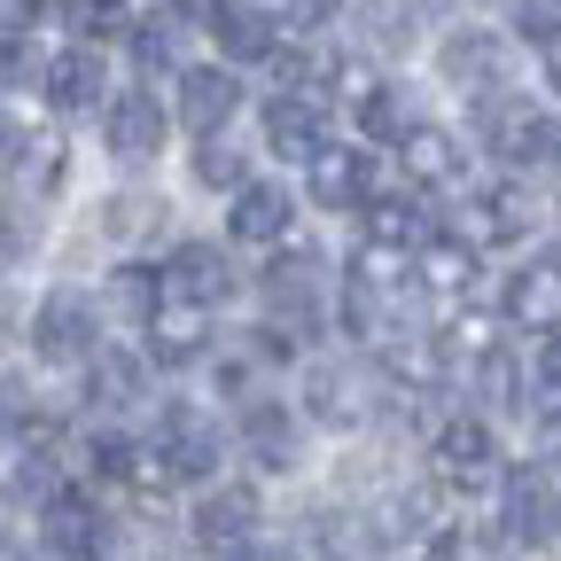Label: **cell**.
<instances>
[{
	"instance_id": "cell-26",
	"label": "cell",
	"mask_w": 561,
	"mask_h": 561,
	"mask_svg": "<svg viewBox=\"0 0 561 561\" xmlns=\"http://www.w3.org/2000/svg\"><path fill=\"white\" fill-rule=\"evenodd\" d=\"M421 280H430L437 297H476V250L468 242H421Z\"/></svg>"
},
{
	"instance_id": "cell-12",
	"label": "cell",
	"mask_w": 561,
	"mask_h": 561,
	"mask_svg": "<svg viewBox=\"0 0 561 561\" xmlns=\"http://www.w3.org/2000/svg\"><path fill=\"white\" fill-rule=\"evenodd\" d=\"M437 62H445V79H453V87H468V94H483V87H507V39H500V32H483V24L453 32Z\"/></svg>"
},
{
	"instance_id": "cell-46",
	"label": "cell",
	"mask_w": 561,
	"mask_h": 561,
	"mask_svg": "<svg viewBox=\"0 0 561 561\" xmlns=\"http://www.w3.org/2000/svg\"><path fill=\"white\" fill-rule=\"evenodd\" d=\"M553 164H561V125H553Z\"/></svg>"
},
{
	"instance_id": "cell-40",
	"label": "cell",
	"mask_w": 561,
	"mask_h": 561,
	"mask_svg": "<svg viewBox=\"0 0 561 561\" xmlns=\"http://www.w3.org/2000/svg\"><path fill=\"white\" fill-rule=\"evenodd\" d=\"M538 375H546V390H561V328H546V351H538Z\"/></svg>"
},
{
	"instance_id": "cell-6",
	"label": "cell",
	"mask_w": 561,
	"mask_h": 561,
	"mask_svg": "<svg viewBox=\"0 0 561 561\" xmlns=\"http://www.w3.org/2000/svg\"><path fill=\"white\" fill-rule=\"evenodd\" d=\"M500 523H507L515 546H546V538L561 530V500H553L546 468H515V476H500Z\"/></svg>"
},
{
	"instance_id": "cell-1",
	"label": "cell",
	"mask_w": 561,
	"mask_h": 561,
	"mask_svg": "<svg viewBox=\"0 0 561 561\" xmlns=\"http://www.w3.org/2000/svg\"><path fill=\"white\" fill-rule=\"evenodd\" d=\"M102 335V312H94V297H79V289H55L39 312H32V351L47 367H87L94 359V343Z\"/></svg>"
},
{
	"instance_id": "cell-14",
	"label": "cell",
	"mask_w": 561,
	"mask_h": 561,
	"mask_svg": "<svg viewBox=\"0 0 561 561\" xmlns=\"http://www.w3.org/2000/svg\"><path fill=\"white\" fill-rule=\"evenodd\" d=\"M305 413L320 421V430H359V421H367V382L351 367H335V359H320L305 375Z\"/></svg>"
},
{
	"instance_id": "cell-37",
	"label": "cell",
	"mask_w": 561,
	"mask_h": 561,
	"mask_svg": "<svg viewBox=\"0 0 561 561\" xmlns=\"http://www.w3.org/2000/svg\"><path fill=\"white\" fill-rule=\"evenodd\" d=\"M515 32L546 47V39L561 32V0H515Z\"/></svg>"
},
{
	"instance_id": "cell-43",
	"label": "cell",
	"mask_w": 561,
	"mask_h": 561,
	"mask_svg": "<svg viewBox=\"0 0 561 561\" xmlns=\"http://www.w3.org/2000/svg\"><path fill=\"white\" fill-rule=\"evenodd\" d=\"M234 561H297V553L273 546V538H250V546H234Z\"/></svg>"
},
{
	"instance_id": "cell-31",
	"label": "cell",
	"mask_w": 561,
	"mask_h": 561,
	"mask_svg": "<svg viewBox=\"0 0 561 561\" xmlns=\"http://www.w3.org/2000/svg\"><path fill=\"white\" fill-rule=\"evenodd\" d=\"M62 24L79 39H110V32H133V0H62Z\"/></svg>"
},
{
	"instance_id": "cell-15",
	"label": "cell",
	"mask_w": 561,
	"mask_h": 561,
	"mask_svg": "<svg viewBox=\"0 0 561 561\" xmlns=\"http://www.w3.org/2000/svg\"><path fill=\"white\" fill-rule=\"evenodd\" d=\"M257 538V491H210V500L195 507V546H210V553H234V546H250Z\"/></svg>"
},
{
	"instance_id": "cell-21",
	"label": "cell",
	"mask_w": 561,
	"mask_h": 561,
	"mask_svg": "<svg viewBox=\"0 0 561 561\" xmlns=\"http://www.w3.org/2000/svg\"><path fill=\"white\" fill-rule=\"evenodd\" d=\"M47 553L94 561V553H102V515H94L87 500H70V491H55V500H47Z\"/></svg>"
},
{
	"instance_id": "cell-27",
	"label": "cell",
	"mask_w": 561,
	"mask_h": 561,
	"mask_svg": "<svg viewBox=\"0 0 561 561\" xmlns=\"http://www.w3.org/2000/svg\"><path fill=\"white\" fill-rule=\"evenodd\" d=\"M367 242H390V250H421L430 242V210L390 195V203H367Z\"/></svg>"
},
{
	"instance_id": "cell-17",
	"label": "cell",
	"mask_w": 561,
	"mask_h": 561,
	"mask_svg": "<svg viewBox=\"0 0 561 561\" xmlns=\"http://www.w3.org/2000/svg\"><path fill=\"white\" fill-rule=\"evenodd\" d=\"M265 305H273L280 320L312 328V312H320V257H312V250L273 257V273H265Z\"/></svg>"
},
{
	"instance_id": "cell-45",
	"label": "cell",
	"mask_w": 561,
	"mask_h": 561,
	"mask_svg": "<svg viewBox=\"0 0 561 561\" xmlns=\"http://www.w3.org/2000/svg\"><path fill=\"white\" fill-rule=\"evenodd\" d=\"M546 79H553V87H561V32H553V39H546Z\"/></svg>"
},
{
	"instance_id": "cell-7",
	"label": "cell",
	"mask_w": 561,
	"mask_h": 561,
	"mask_svg": "<svg viewBox=\"0 0 561 561\" xmlns=\"http://www.w3.org/2000/svg\"><path fill=\"white\" fill-rule=\"evenodd\" d=\"M164 289L210 312V305H227V297H234V265H227L219 242H180L172 265H164Z\"/></svg>"
},
{
	"instance_id": "cell-36",
	"label": "cell",
	"mask_w": 561,
	"mask_h": 561,
	"mask_svg": "<svg viewBox=\"0 0 561 561\" xmlns=\"http://www.w3.org/2000/svg\"><path fill=\"white\" fill-rule=\"evenodd\" d=\"M24 79H39V55L24 47V32H0V94L24 87Z\"/></svg>"
},
{
	"instance_id": "cell-11",
	"label": "cell",
	"mask_w": 561,
	"mask_h": 561,
	"mask_svg": "<svg viewBox=\"0 0 561 561\" xmlns=\"http://www.w3.org/2000/svg\"><path fill=\"white\" fill-rule=\"evenodd\" d=\"M140 328H149V351H157L164 367H195L203 351H210V320H203V305H187V297H172V289H164V305L140 320Z\"/></svg>"
},
{
	"instance_id": "cell-19",
	"label": "cell",
	"mask_w": 561,
	"mask_h": 561,
	"mask_svg": "<svg viewBox=\"0 0 561 561\" xmlns=\"http://www.w3.org/2000/svg\"><path fill=\"white\" fill-rule=\"evenodd\" d=\"M398 149H405V172H413L421 187H460V180H468V149H460L453 133H437V125H413Z\"/></svg>"
},
{
	"instance_id": "cell-9",
	"label": "cell",
	"mask_w": 561,
	"mask_h": 561,
	"mask_svg": "<svg viewBox=\"0 0 561 561\" xmlns=\"http://www.w3.org/2000/svg\"><path fill=\"white\" fill-rule=\"evenodd\" d=\"M305 172H312V203L320 210H359L367 187H375V164L359 149H335V140H320V149L305 157Z\"/></svg>"
},
{
	"instance_id": "cell-38",
	"label": "cell",
	"mask_w": 561,
	"mask_h": 561,
	"mask_svg": "<svg viewBox=\"0 0 561 561\" xmlns=\"http://www.w3.org/2000/svg\"><path fill=\"white\" fill-rule=\"evenodd\" d=\"M133 453H140L133 437H94V476H110V483H125V476H133Z\"/></svg>"
},
{
	"instance_id": "cell-5",
	"label": "cell",
	"mask_w": 561,
	"mask_h": 561,
	"mask_svg": "<svg viewBox=\"0 0 561 561\" xmlns=\"http://www.w3.org/2000/svg\"><path fill=\"white\" fill-rule=\"evenodd\" d=\"M234 110H242V79L227 62H187L180 70V125L203 140V133H227L234 125Z\"/></svg>"
},
{
	"instance_id": "cell-4",
	"label": "cell",
	"mask_w": 561,
	"mask_h": 561,
	"mask_svg": "<svg viewBox=\"0 0 561 561\" xmlns=\"http://www.w3.org/2000/svg\"><path fill=\"white\" fill-rule=\"evenodd\" d=\"M164 133H172V117H164V102H157L149 87L102 102V149H110L117 164H149V157L164 149Z\"/></svg>"
},
{
	"instance_id": "cell-23",
	"label": "cell",
	"mask_w": 561,
	"mask_h": 561,
	"mask_svg": "<svg viewBox=\"0 0 561 561\" xmlns=\"http://www.w3.org/2000/svg\"><path fill=\"white\" fill-rule=\"evenodd\" d=\"M382 375H390L398 390L445 382V343H430V335H382Z\"/></svg>"
},
{
	"instance_id": "cell-20",
	"label": "cell",
	"mask_w": 561,
	"mask_h": 561,
	"mask_svg": "<svg viewBox=\"0 0 561 561\" xmlns=\"http://www.w3.org/2000/svg\"><path fill=\"white\" fill-rule=\"evenodd\" d=\"M210 32H219V47H227L234 62H257V55H273V39H280V24L265 16V0H219V9H210Z\"/></svg>"
},
{
	"instance_id": "cell-39",
	"label": "cell",
	"mask_w": 561,
	"mask_h": 561,
	"mask_svg": "<svg viewBox=\"0 0 561 561\" xmlns=\"http://www.w3.org/2000/svg\"><path fill=\"white\" fill-rule=\"evenodd\" d=\"M47 16V0H0V32H32Z\"/></svg>"
},
{
	"instance_id": "cell-22",
	"label": "cell",
	"mask_w": 561,
	"mask_h": 561,
	"mask_svg": "<svg viewBox=\"0 0 561 561\" xmlns=\"http://www.w3.org/2000/svg\"><path fill=\"white\" fill-rule=\"evenodd\" d=\"M242 445L257 453V468H297V421H289V405L250 398V413H242Z\"/></svg>"
},
{
	"instance_id": "cell-35",
	"label": "cell",
	"mask_w": 561,
	"mask_h": 561,
	"mask_svg": "<svg viewBox=\"0 0 561 561\" xmlns=\"http://www.w3.org/2000/svg\"><path fill=\"white\" fill-rule=\"evenodd\" d=\"M265 16H273L280 32H320V24L335 16V0H265Z\"/></svg>"
},
{
	"instance_id": "cell-25",
	"label": "cell",
	"mask_w": 561,
	"mask_h": 561,
	"mask_svg": "<svg viewBox=\"0 0 561 561\" xmlns=\"http://www.w3.org/2000/svg\"><path fill=\"white\" fill-rule=\"evenodd\" d=\"M476 398L491 405V413H515L523 405V359L507 343H483L476 351Z\"/></svg>"
},
{
	"instance_id": "cell-41",
	"label": "cell",
	"mask_w": 561,
	"mask_h": 561,
	"mask_svg": "<svg viewBox=\"0 0 561 561\" xmlns=\"http://www.w3.org/2000/svg\"><path fill=\"white\" fill-rule=\"evenodd\" d=\"M538 453H546V468H561V405L538 421Z\"/></svg>"
},
{
	"instance_id": "cell-8",
	"label": "cell",
	"mask_w": 561,
	"mask_h": 561,
	"mask_svg": "<svg viewBox=\"0 0 561 561\" xmlns=\"http://www.w3.org/2000/svg\"><path fill=\"white\" fill-rule=\"evenodd\" d=\"M227 227H234V242H289V227H297V195L280 187V180H242V187H234V210H227Z\"/></svg>"
},
{
	"instance_id": "cell-32",
	"label": "cell",
	"mask_w": 561,
	"mask_h": 561,
	"mask_svg": "<svg viewBox=\"0 0 561 561\" xmlns=\"http://www.w3.org/2000/svg\"><path fill=\"white\" fill-rule=\"evenodd\" d=\"M195 180H203V187H219V195H234V187L250 180V164H242V149H227L219 133H203V149H195Z\"/></svg>"
},
{
	"instance_id": "cell-18",
	"label": "cell",
	"mask_w": 561,
	"mask_h": 561,
	"mask_svg": "<svg viewBox=\"0 0 561 561\" xmlns=\"http://www.w3.org/2000/svg\"><path fill=\"white\" fill-rule=\"evenodd\" d=\"M164 460H172V476H210V468H219V430H210V421L203 413H187V405H172L164 413V445H157Z\"/></svg>"
},
{
	"instance_id": "cell-29",
	"label": "cell",
	"mask_w": 561,
	"mask_h": 561,
	"mask_svg": "<svg viewBox=\"0 0 561 561\" xmlns=\"http://www.w3.org/2000/svg\"><path fill=\"white\" fill-rule=\"evenodd\" d=\"M87 367H94V398H102V405H133V398H140V382H149L133 351H94Z\"/></svg>"
},
{
	"instance_id": "cell-13",
	"label": "cell",
	"mask_w": 561,
	"mask_h": 561,
	"mask_svg": "<svg viewBox=\"0 0 561 561\" xmlns=\"http://www.w3.org/2000/svg\"><path fill=\"white\" fill-rule=\"evenodd\" d=\"M500 312H507V328H530V335H546V328H561V265H523V273H507V297H500Z\"/></svg>"
},
{
	"instance_id": "cell-10",
	"label": "cell",
	"mask_w": 561,
	"mask_h": 561,
	"mask_svg": "<svg viewBox=\"0 0 561 561\" xmlns=\"http://www.w3.org/2000/svg\"><path fill=\"white\" fill-rule=\"evenodd\" d=\"M265 140H273V157L305 164L320 140H328V102L320 94H273L265 102Z\"/></svg>"
},
{
	"instance_id": "cell-33",
	"label": "cell",
	"mask_w": 561,
	"mask_h": 561,
	"mask_svg": "<svg viewBox=\"0 0 561 561\" xmlns=\"http://www.w3.org/2000/svg\"><path fill=\"white\" fill-rule=\"evenodd\" d=\"M32 250H39V219H32V203L0 195V265H24Z\"/></svg>"
},
{
	"instance_id": "cell-34",
	"label": "cell",
	"mask_w": 561,
	"mask_h": 561,
	"mask_svg": "<svg viewBox=\"0 0 561 561\" xmlns=\"http://www.w3.org/2000/svg\"><path fill=\"white\" fill-rule=\"evenodd\" d=\"M133 55H140V70H172V62H180V24H172V16L133 24Z\"/></svg>"
},
{
	"instance_id": "cell-30",
	"label": "cell",
	"mask_w": 561,
	"mask_h": 561,
	"mask_svg": "<svg viewBox=\"0 0 561 561\" xmlns=\"http://www.w3.org/2000/svg\"><path fill=\"white\" fill-rule=\"evenodd\" d=\"M110 305H117L125 320H149V312L164 305V273H157V265H125V273L110 280Z\"/></svg>"
},
{
	"instance_id": "cell-44",
	"label": "cell",
	"mask_w": 561,
	"mask_h": 561,
	"mask_svg": "<svg viewBox=\"0 0 561 561\" xmlns=\"http://www.w3.org/2000/svg\"><path fill=\"white\" fill-rule=\"evenodd\" d=\"M16 157H24V133H16V125H9V117H0V172H9V164H16Z\"/></svg>"
},
{
	"instance_id": "cell-2",
	"label": "cell",
	"mask_w": 561,
	"mask_h": 561,
	"mask_svg": "<svg viewBox=\"0 0 561 561\" xmlns=\"http://www.w3.org/2000/svg\"><path fill=\"white\" fill-rule=\"evenodd\" d=\"M430 468H437L445 491H491L500 483V445H491V430L476 413H460V421H445L430 437Z\"/></svg>"
},
{
	"instance_id": "cell-42",
	"label": "cell",
	"mask_w": 561,
	"mask_h": 561,
	"mask_svg": "<svg viewBox=\"0 0 561 561\" xmlns=\"http://www.w3.org/2000/svg\"><path fill=\"white\" fill-rule=\"evenodd\" d=\"M16 421H24V390H16V382H0V437H9Z\"/></svg>"
},
{
	"instance_id": "cell-24",
	"label": "cell",
	"mask_w": 561,
	"mask_h": 561,
	"mask_svg": "<svg viewBox=\"0 0 561 561\" xmlns=\"http://www.w3.org/2000/svg\"><path fill=\"white\" fill-rule=\"evenodd\" d=\"M413 125H421V117H413V94H405V87L375 79V87L359 94V133H367V140H382V149H398V140H405Z\"/></svg>"
},
{
	"instance_id": "cell-28",
	"label": "cell",
	"mask_w": 561,
	"mask_h": 561,
	"mask_svg": "<svg viewBox=\"0 0 561 561\" xmlns=\"http://www.w3.org/2000/svg\"><path fill=\"white\" fill-rule=\"evenodd\" d=\"M476 210H483V219H476L483 242H515V234H530V219H538V203H530L523 187H491Z\"/></svg>"
},
{
	"instance_id": "cell-16",
	"label": "cell",
	"mask_w": 561,
	"mask_h": 561,
	"mask_svg": "<svg viewBox=\"0 0 561 561\" xmlns=\"http://www.w3.org/2000/svg\"><path fill=\"white\" fill-rule=\"evenodd\" d=\"M39 79H47V102H55V110H94L102 87H110V70H102L94 39H79V47H62V55L39 70Z\"/></svg>"
},
{
	"instance_id": "cell-3",
	"label": "cell",
	"mask_w": 561,
	"mask_h": 561,
	"mask_svg": "<svg viewBox=\"0 0 561 561\" xmlns=\"http://www.w3.org/2000/svg\"><path fill=\"white\" fill-rule=\"evenodd\" d=\"M476 133H483L507 164H538V157H553V117H538L530 102H515V94H500V87H483V94H476Z\"/></svg>"
}]
</instances>
